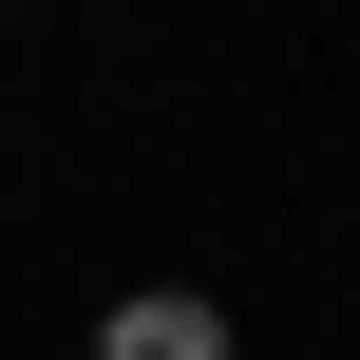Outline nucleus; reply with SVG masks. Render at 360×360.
<instances>
[{
    "instance_id": "1",
    "label": "nucleus",
    "mask_w": 360,
    "mask_h": 360,
    "mask_svg": "<svg viewBox=\"0 0 360 360\" xmlns=\"http://www.w3.org/2000/svg\"><path fill=\"white\" fill-rule=\"evenodd\" d=\"M95 360H228V304H190V285H133V304L95 323Z\"/></svg>"
}]
</instances>
